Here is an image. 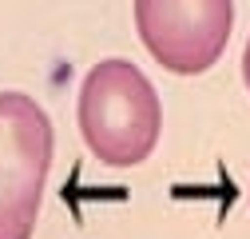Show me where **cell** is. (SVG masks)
I'll use <instances>...</instances> for the list:
<instances>
[{"mask_svg":"<svg viewBox=\"0 0 250 239\" xmlns=\"http://www.w3.org/2000/svg\"><path fill=\"white\" fill-rule=\"evenodd\" d=\"M52 143V120L32 96L0 92V239H32Z\"/></svg>","mask_w":250,"mask_h":239,"instance_id":"obj_2","label":"cell"},{"mask_svg":"<svg viewBox=\"0 0 250 239\" xmlns=\"http://www.w3.org/2000/svg\"><path fill=\"white\" fill-rule=\"evenodd\" d=\"M80 136L87 152L107 167L143 164L163 132V104L155 84L131 60H104L80 88Z\"/></svg>","mask_w":250,"mask_h":239,"instance_id":"obj_1","label":"cell"},{"mask_svg":"<svg viewBox=\"0 0 250 239\" xmlns=\"http://www.w3.org/2000/svg\"><path fill=\"white\" fill-rule=\"evenodd\" d=\"M242 80H246V88H250V40H246V52H242Z\"/></svg>","mask_w":250,"mask_h":239,"instance_id":"obj_4","label":"cell"},{"mask_svg":"<svg viewBox=\"0 0 250 239\" xmlns=\"http://www.w3.org/2000/svg\"><path fill=\"white\" fill-rule=\"evenodd\" d=\"M135 32L159 68L199 76L230 44L234 0H135Z\"/></svg>","mask_w":250,"mask_h":239,"instance_id":"obj_3","label":"cell"}]
</instances>
